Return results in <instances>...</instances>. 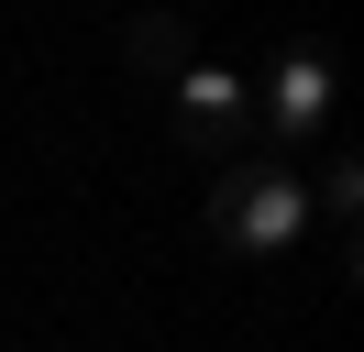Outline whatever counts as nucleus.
<instances>
[{
	"label": "nucleus",
	"instance_id": "nucleus-1",
	"mask_svg": "<svg viewBox=\"0 0 364 352\" xmlns=\"http://www.w3.org/2000/svg\"><path fill=\"white\" fill-rule=\"evenodd\" d=\"M298 231H309V176L287 165V154H254V165H221L210 176V242L221 253H298Z\"/></svg>",
	"mask_w": 364,
	"mask_h": 352
},
{
	"label": "nucleus",
	"instance_id": "nucleus-2",
	"mask_svg": "<svg viewBox=\"0 0 364 352\" xmlns=\"http://www.w3.org/2000/svg\"><path fill=\"white\" fill-rule=\"evenodd\" d=\"M166 88H177V154H188V165H210V176H221V165H243V132H254V88L232 77L221 55H188V66H177Z\"/></svg>",
	"mask_w": 364,
	"mask_h": 352
},
{
	"label": "nucleus",
	"instance_id": "nucleus-3",
	"mask_svg": "<svg viewBox=\"0 0 364 352\" xmlns=\"http://www.w3.org/2000/svg\"><path fill=\"white\" fill-rule=\"evenodd\" d=\"M331 88H342L331 44H287V55H276V77H265V121L287 132V143H309V132L331 121Z\"/></svg>",
	"mask_w": 364,
	"mask_h": 352
},
{
	"label": "nucleus",
	"instance_id": "nucleus-4",
	"mask_svg": "<svg viewBox=\"0 0 364 352\" xmlns=\"http://www.w3.org/2000/svg\"><path fill=\"white\" fill-rule=\"evenodd\" d=\"M122 55H133L144 77H177V66L199 55V44H188V22H177V11H144L133 33H122Z\"/></svg>",
	"mask_w": 364,
	"mask_h": 352
},
{
	"label": "nucleus",
	"instance_id": "nucleus-5",
	"mask_svg": "<svg viewBox=\"0 0 364 352\" xmlns=\"http://www.w3.org/2000/svg\"><path fill=\"white\" fill-rule=\"evenodd\" d=\"M309 209H331V231H342V264H353V220H364V165H353V154H331V165H320Z\"/></svg>",
	"mask_w": 364,
	"mask_h": 352
}]
</instances>
